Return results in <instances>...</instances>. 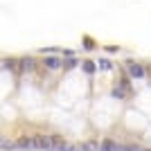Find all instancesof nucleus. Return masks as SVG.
<instances>
[{"label":"nucleus","mask_w":151,"mask_h":151,"mask_svg":"<svg viewBox=\"0 0 151 151\" xmlns=\"http://www.w3.org/2000/svg\"><path fill=\"white\" fill-rule=\"evenodd\" d=\"M126 70H129V75L135 77V79H142V77H145V68L138 65V63H126Z\"/></svg>","instance_id":"obj_1"},{"label":"nucleus","mask_w":151,"mask_h":151,"mask_svg":"<svg viewBox=\"0 0 151 151\" xmlns=\"http://www.w3.org/2000/svg\"><path fill=\"white\" fill-rule=\"evenodd\" d=\"M99 151H124V145H117L113 140H104L99 145Z\"/></svg>","instance_id":"obj_2"},{"label":"nucleus","mask_w":151,"mask_h":151,"mask_svg":"<svg viewBox=\"0 0 151 151\" xmlns=\"http://www.w3.org/2000/svg\"><path fill=\"white\" fill-rule=\"evenodd\" d=\"M45 68L47 70H59V68H63V61L59 57H45Z\"/></svg>","instance_id":"obj_3"},{"label":"nucleus","mask_w":151,"mask_h":151,"mask_svg":"<svg viewBox=\"0 0 151 151\" xmlns=\"http://www.w3.org/2000/svg\"><path fill=\"white\" fill-rule=\"evenodd\" d=\"M16 149H23V151H32L34 149V138H20L16 142Z\"/></svg>","instance_id":"obj_4"},{"label":"nucleus","mask_w":151,"mask_h":151,"mask_svg":"<svg viewBox=\"0 0 151 151\" xmlns=\"http://www.w3.org/2000/svg\"><path fill=\"white\" fill-rule=\"evenodd\" d=\"M97 65H99V70H113V63L108 61V59H99V63H97Z\"/></svg>","instance_id":"obj_5"},{"label":"nucleus","mask_w":151,"mask_h":151,"mask_svg":"<svg viewBox=\"0 0 151 151\" xmlns=\"http://www.w3.org/2000/svg\"><path fill=\"white\" fill-rule=\"evenodd\" d=\"M81 65H83V70H86L88 75H93V72H95V63H93V61H83Z\"/></svg>","instance_id":"obj_6"},{"label":"nucleus","mask_w":151,"mask_h":151,"mask_svg":"<svg viewBox=\"0 0 151 151\" xmlns=\"http://www.w3.org/2000/svg\"><path fill=\"white\" fill-rule=\"evenodd\" d=\"M63 68H65V70H72V68H77V61H75L72 57H70L68 61H63Z\"/></svg>","instance_id":"obj_7"},{"label":"nucleus","mask_w":151,"mask_h":151,"mask_svg":"<svg viewBox=\"0 0 151 151\" xmlns=\"http://www.w3.org/2000/svg\"><path fill=\"white\" fill-rule=\"evenodd\" d=\"M41 52L43 54H54V52H59V47H41Z\"/></svg>","instance_id":"obj_8"},{"label":"nucleus","mask_w":151,"mask_h":151,"mask_svg":"<svg viewBox=\"0 0 151 151\" xmlns=\"http://www.w3.org/2000/svg\"><path fill=\"white\" fill-rule=\"evenodd\" d=\"M83 45H86V50H95V47H93V45H95V43H93V41H90V38H88V36L83 38Z\"/></svg>","instance_id":"obj_9"},{"label":"nucleus","mask_w":151,"mask_h":151,"mask_svg":"<svg viewBox=\"0 0 151 151\" xmlns=\"http://www.w3.org/2000/svg\"><path fill=\"white\" fill-rule=\"evenodd\" d=\"M23 65H25L27 70H32V68H34V61H32V59H25V61H23Z\"/></svg>","instance_id":"obj_10"},{"label":"nucleus","mask_w":151,"mask_h":151,"mask_svg":"<svg viewBox=\"0 0 151 151\" xmlns=\"http://www.w3.org/2000/svg\"><path fill=\"white\" fill-rule=\"evenodd\" d=\"M117 50H120V47H115V45H108V47H106V52H111V54H115Z\"/></svg>","instance_id":"obj_11"}]
</instances>
